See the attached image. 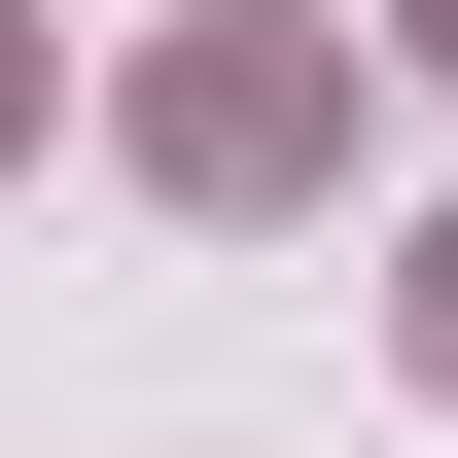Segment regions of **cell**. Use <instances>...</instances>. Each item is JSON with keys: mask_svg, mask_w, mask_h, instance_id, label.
Here are the masks:
<instances>
[{"mask_svg": "<svg viewBox=\"0 0 458 458\" xmlns=\"http://www.w3.org/2000/svg\"><path fill=\"white\" fill-rule=\"evenodd\" d=\"M388 318H423V388H458V212H423V247H388Z\"/></svg>", "mask_w": 458, "mask_h": 458, "instance_id": "obj_2", "label": "cell"}, {"mask_svg": "<svg viewBox=\"0 0 458 458\" xmlns=\"http://www.w3.org/2000/svg\"><path fill=\"white\" fill-rule=\"evenodd\" d=\"M141 176H176V212H283V176H318V36H176L141 71Z\"/></svg>", "mask_w": 458, "mask_h": 458, "instance_id": "obj_1", "label": "cell"}, {"mask_svg": "<svg viewBox=\"0 0 458 458\" xmlns=\"http://www.w3.org/2000/svg\"><path fill=\"white\" fill-rule=\"evenodd\" d=\"M0 141H36V36H0Z\"/></svg>", "mask_w": 458, "mask_h": 458, "instance_id": "obj_3", "label": "cell"}, {"mask_svg": "<svg viewBox=\"0 0 458 458\" xmlns=\"http://www.w3.org/2000/svg\"><path fill=\"white\" fill-rule=\"evenodd\" d=\"M388 36H423V71H458V0H388Z\"/></svg>", "mask_w": 458, "mask_h": 458, "instance_id": "obj_4", "label": "cell"}]
</instances>
